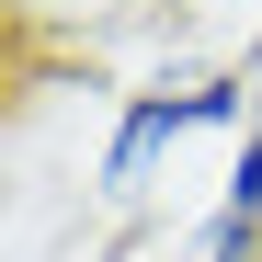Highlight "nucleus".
<instances>
[{
	"mask_svg": "<svg viewBox=\"0 0 262 262\" xmlns=\"http://www.w3.org/2000/svg\"><path fill=\"white\" fill-rule=\"evenodd\" d=\"M194 262H262V228H251V216H216V205H205V228H194Z\"/></svg>",
	"mask_w": 262,
	"mask_h": 262,
	"instance_id": "2",
	"label": "nucleus"
},
{
	"mask_svg": "<svg viewBox=\"0 0 262 262\" xmlns=\"http://www.w3.org/2000/svg\"><path fill=\"white\" fill-rule=\"evenodd\" d=\"M183 137H228V148L251 137V80L239 69H171V80H148V92H125L114 103V137L92 160V194L103 205H137Z\"/></svg>",
	"mask_w": 262,
	"mask_h": 262,
	"instance_id": "1",
	"label": "nucleus"
}]
</instances>
